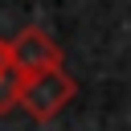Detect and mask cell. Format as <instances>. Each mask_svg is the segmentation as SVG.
Masks as SVG:
<instances>
[{
	"mask_svg": "<svg viewBox=\"0 0 131 131\" xmlns=\"http://www.w3.org/2000/svg\"><path fill=\"white\" fill-rule=\"evenodd\" d=\"M74 94H78V82H74L61 66L41 70V74H25V78L12 74V102H16L20 111H29L37 123L57 119V115L74 102Z\"/></svg>",
	"mask_w": 131,
	"mask_h": 131,
	"instance_id": "6da1fadb",
	"label": "cell"
},
{
	"mask_svg": "<svg viewBox=\"0 0 131 131\" xmlns=\"http://www.w3.org/2000/svg\"><path fill=\"white\" fill-rule=\"evenodd\" d=\"M4 66H8V74H16V78L41 74V70L61 66V49H57V41H53L45 29L29 25V29H20L12 41H4Z\"/></svg>",
	"mask_w": 131,
	"mask_h": 131,
	"instance_id": "7a4b0ae2",
	"label": "cell"
},
{
	"mask_svg": "<svg viewBox=\"0 0 131 131\" xmlns=\"http://www.w3.org/2000/svg\"><path fill=\"white\" fill-rule=\"evenodd\" d=\"M8 78H12V74H8V66H4V41H0V86H4Z\"/></svg>",
	"mask_w": 131,
	"mask_h": 131,
	"instance_id": "3957f363",
	"label": "cell"
}]
</instances>
